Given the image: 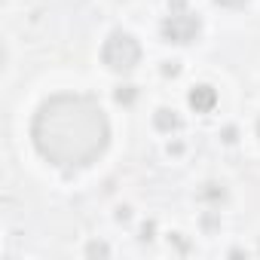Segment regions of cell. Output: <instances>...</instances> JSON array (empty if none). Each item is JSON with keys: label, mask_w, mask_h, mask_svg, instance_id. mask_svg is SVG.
<instances>
[{"label": "cell", "mask_w": 260, "mask_h": 260, "mask_svg": "<svg viewBox=\"0 0 260 260\" xmlns=\"http://www.w3.org/2000/svg\"><path fill=\"white\" fill-rule=\"evenodd\" d=\"M31 138L43 159L61 169L92 166L110 141V122L92 95L61 92L40 104L31 122Z\"/></svg>", "instance_id": "1"}, {"label": "cell", "mask_w": 260, "mask_h": 260, "mask_svg": "<svg viewBox=\"0 0 260 260\" xmlns=\"http://www.w3.org/2000/svg\"><path fill=\"white\" fill-rule=\"evenodd\" d=\"M101 58L110 71H132L141 58V46L132 34L125 31H113L107 40H104V49H101Z\"/></svg>", "instance_id": "2"}, {"label": "cell", "mask_w": 260, "mask_h": 260, "mask_svg": "<svg viewBox=\"0 0 260 260\" xmlns=\"http://www.w3.org/2000/svg\"><path fill=\"white\" fill-rule=\"evenodd\" d=\"M199 28H202L199 16H193V13H187L184 7H178V10L162 22V37H166L169 43H193V40L199 37Z\"/></svg>", "instance_id": "3"}, {"label": "cell", "mask_w": 260, "mask_h": 260, "mask_svg": "<svg viewBox=\"0 0 260 260\" xmlns=\"http://www.w3.org/2000/svg\"><path fill=\"white\" fill-rule=\"evenodd\" d=\"M187 101H190V107H193L196 113H208V110H214V104H217V92H214V86L202 83V86H193V89H190Z\"/></svg>", "instance_id": "4"}, {"label": "cell", "mask_w": 260, "mask_h": 260, "mask_svg": "<svg viewBox=\"0 0 260 260\" xmlns=\"http://www.w3.org/2000/svg\"><path fill=\"white\" fill-rule=\"evenodd\" d=\"M153 122H156L159 132H175V128H181V116L175 110H169V107H159L156 116H153Z\"/></svg>", "instance_id": "5"}, {"label": "cell", "mask_w": 260, "mask_h": 260, "mask_svg": "<svg viewBox=\"0 0 260 260\" xmlns=\"http://www.w3.org/2000/svg\"><path fill=\"white\" fill-rule=\"evenodd\" d=\"M116 101L119 104H132L135 101V86H119L116 89Z\"/></svg>", "instance_id": "6"}, {"label": "cell", "mask_w": 260, "mask_h": 260, "mask_svg": "<svg viewBox=\"0 0 260 260\" xmlns=\"http://www.w3.org/2000/svg\"><path fill=\"white\" fill-rule=\"evenodd\" d=\"M86 254H89V257H107V254H110V248H107L104 242H92V245L86 248Z\"/></svg>", "instance_id": "7"}, {"label": "cell", "mask_w": 260, "mask_h": 260, "mask_svg": "<svg viewBox=\"0 0 260 260\" xmlns=\"http://www.w3.org/2000/svg\"><path fill=\"white\" fill-rule=\"evenodd\" d=\"M202 196H208V199H223V187H217V184H205V190H202Z\"/></svg>", "instance_id": "8"}, {"label": "cell", "mask_w": 260, "mask_h": 260, "mask_svg": "<svg viewBox=\"0 0 260 260\" xmlns=\"http://www.w3.org/2000/svg\"><path fill=\"white\" fill-rule=\"evenodd\" d=\"M153 230H156L153 223H144V230H141V239H144V242H150V239H153Z\"/></svg>", "instance_id": "9"}, {"label": "cell", "mask_w": 260, "mask_h": 260, "mask_svg": "<svg viewBox=\"0 0 260 260\" xmlns=\"http://www.w3.org/2000/svg\"><path fill=\"white\" fill-rule=\"evenodd\" d=\"M214 4H220V7H242L245 0H214Z\"/></svg>", "instance_id": "10"}, {"label": "cell", "mask_w": 260, "mask_h": 260, "mask_svg": "<svg viewBox=\"0 0 260 260\" xmlns=\"http://www.w3.org/2000/svg\"><path fill=\"white\" fill-rule=\"evenodd\" d=\"M178 71H181V68H178V61H169V64H166V74H169V77H175Z\"/></svg>", "instance_id": "11"}, {"label": "cell", "mask_w": 260, "mask_h": 260, "mask_svg": "<svg viewBox=\"0 0 260 260\" xmlns=\"http://www.w3.org/2000/svg\"><path fill=\"white\" fill-rule=\"evenodd\" d=\"M128 217H132V211H128V208H119L116 211V220H128Z\"/></svg>", "instance_id": "12"}, {"label": "cell", "mask_w": 260, "mask_h": 260, "mask_svg": "<svg viewBox=\"0 0 260 260\" xmlns=\"http://www.w3.org/2000/svg\"><path fill=\"white\" fill-rule=\"evenodd\" d=\"M257 135H260V119H257Z\"/></svg>", "instance_id": "13"}]
</instances>
